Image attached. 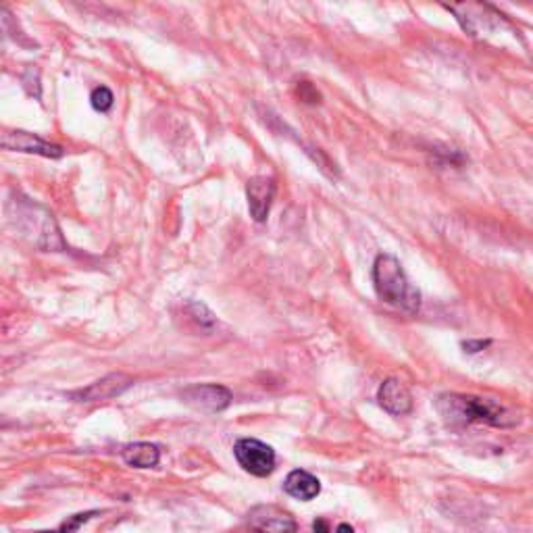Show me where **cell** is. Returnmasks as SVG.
Returning a JSON list of instances; mask_svg holds the SVG:
<instances>
[{
  "mask_svg": "<svg viewBox=\"0 0 533 533\" xmlns=\"http://www.w3.org/2000/svg\"><path fill=\"white\" fill-rule=\"evenodd\" d=\"M438 411L448 425L467 427L473 423H486L492 427H513L519 423L513 411L506 406L465 394H444L438 398Z\"/></svg>",
  "mask_w": 533,
  "mask_h": 533,
  "instance_id": "obj_1",
  "label": "cell"
},
{
  "mask_svg": "<svg viewBox=\"0 0 533 533\" xmlns=\"http://www.w3.org/2000/svg\"><path fill=\"white\" fill-rule=\"evenodd\" d=\"M373 286L379 300L415 315L421 307V292L406 277L400 261L392 255H379L373 263Z\"/></svg>",
  "mask_w": 533,
  "mask_h": 533,
  "instance_id": "obj_2",
  "label": "cell"
},
{
  "mask_svg": "<svg viewBox=\"0 0 533 533\" xmlns=\"http://www.w3.org/2000/svg\"><path fill=\"white\" fill-rule=\"evenodd\" d=\"M446 9L456 15V19L461 21L465 32L471 36L484 38V36H490L488 32L492 30L515 32L513 25L506 21V17L498 13L496 9H492L490 5H452Z\"/></svg>",
  "mask_w": 533,
  "mask_h": 533,
  "instance_id": "obj_3",
  "label": "cell"
},
{
  "mask_svg": "<svg viewBox=\"0 0 533 533\" xmlns=\"http://www.w3.org/2000/svg\"><path fill=\"white\" fill-rule=\"evenodd\" d=\"M234 454L240 467L255 477H267L275 469V450L261 440L255 438L238 440L234 446Z\"/></svg>",
  "mask_w": 533,
  "mask_h": 533,
  "instance_id": "obj_4",
  "label": "cell"
},
{
  "mask_svg": "<svg viewBox=\"0 0 533 533\" xmlns=\"http://www.w3.org/2000/svg\"><path fill=\"white\" fill-rule=\"evenodd\" d=\"M248 523L255 533H298L294 517L273 504L255 506L248 515Z\"/></svg>",
  "mask_w": 533,
  "mask_h": 533,
  "instance_id": "obj_5",
  "label": "cell"
},
{
  "mask_svg": "<svg viewBox=\"0 0 533 533\" xmlns=\"http://www.w3.org/2000/svg\"><path fill=\"white\" fill-rule=\"evenodd\" d=\"M182 398L186 404H190L196 411L205 413H219L227 409L232 402V392L217 386V384H202V386H192L182 392Z\"/></svg>",
  "mask_w": 533,
  "mask_h": 533,
  "instance_id": "obj_6",
  "label": "cell"
},
{
  "mask_svg": "<svg viewBox=\"0 0 533 533\" xmlns=\"http://www.w3.org/2000/svg\"><path fill=\"white\" fill-rule=\"evenodd\" d=\"M246 198H248V209L252 219L257 223L267 221L271 213V205L275 198V180L267 175H257L252 177L246 186Z\"/></svg>",
  "mask_w": 533,
  "mask_h": 533,
  "instance_id": "obj_7",
  "label": "cell"
},
{
  "mask_svg": "<svg viewBox=\"0 0 533 533\" xmlns=\"http://www.w3.org/2000/svg\"><path fill=\"white\" fill-rule=\"evenodd\" d=\"M3 146L7 150H17V152H30V155H40L48 159H59L63 157V148L57 144H50L36 134L30 132H5L3 134Z\"/></svg>",
  "mask_w": 533,
  "mask_h": 533,
  "instance_id": "obj_8",
  "label": "cell"
},
{
  "mask_svg": "<svg viewBox=\"0 0 533 533\" xmlns=\"http://www.w3.org/2000/svg\"><path fill=\"white\" fill-rule=\"evenodd\" d=\"M377 400H379V406L394 417H402L406 413H411L413 409L411 392L402 382H398V379H386V382L377 390Z\"/></svg>",
  "mask_w": 533,
  "mask_h": 533,
  "instance_id": "obj_9",
  "label": "cell"
},
{
  "mask_svg": "<svg viewBox=\"0 0 533 533\" xmlns=\"http://www.w3.org/2000/svg\"><path fill=\"white\" fill-rule=\"evenodd\" d=\"M134 384V379L123 375V373H111L105 379H100V382L92 384L86 390L75 392L73 398H78L80 402H94V400H109L119 396L121 392L128 390Z\"/></svg>",
  "mask_w": 533,
  "mask_h": 533,
  "instance_id": "obj_10",
  "label": "cell"
},
{
  "mask_svg": "<svg viewBox=\"0 0 533 533\" xmlns=\"http://www.w3.org/2000/svg\"><path fill=\"white\" fill-rule=\"evenodd\" d=\"M284 490H286V494H290V496L296 498V500L309 502V500H313V498L319 496V492H321V484H319V479H317L315 475H311L309 471L296 469V471H292V473L286 477Z\"/></svg>",
  "mask_w": 533,
  "mask_h": 533,
  "instance_id": "obj_11",
  "label": "cell"
},
{
  "mask_svg": "<svg viewBox=\"0 0 533 533\" xmlns=\"http://www.w3.org/2000/svg\"><path fill=\"white\" fill-rule=\"evenodd\" d=\"M123 461L128 463L134 469H150V467H157L161 461V450L155 444H148V442H138V444H130L125 446L123 452Z\"/></svg>",
  "mask_w": 533,
  "mask_h": 533,
  "instance_id": "obj_12",
  "label": "cell"
},
{
  "mask_svg": "<svg viewBox=\"0 0 533 533\" xmlns=\"http://www.w3.org/2000/svg\"><path fill=\"white\" fill-rule=\"evenodd\" d=\"M113 100H115L113 92L109 88H105V86L96 88L92 92V96H90V103H92L94 111H98V113H107L113 107Z\"/></svg>",
  "mask_w": 533,
  "mask_h": 533,
  "instance_id": "obj_13",
  "label": "cell"
},
{
  "mask_svg": "<svg viewBox=\"0 0 533 533\" xmlns=\"http://www.w3.org/2000/svg\"><path fill=\"white\" fill-rule=\"evenodd\" d=\"M313 529H315V533H354V529L348 523H338L334 527L327 519H317L313 523Z\"/></svg>",
  "mask_w": 533,
  "mask_h": 533,
  "instance_id": "obj_14",
  "label": "cell"
},
{
  "mask_svg": "<svg viewBox=\"0 0 533 533\" xmlns=\"http://www.w3.org/2000/svg\"><path fill=\"white\" fill-rule=\"evenodd\" d=\"M490 344H492L490 340H469V342H463V348H465V352L475 354V352H481L484 348H488Z\"/></svg>",
  "mask_w": 533,
  "mask_h": 533,
  "instance_id": "obj_15",
  "label": "cell"
},
{
  "mask_svg": "<svg viewBox=\"0 0 533 533\" xmlns=\"http://www.w3.org/2000/svg\"><path fill=\"white\" fill-rule=\"evenodd\" d=\"M40 533H67V531H40Z\"/></svg>",
  "mask_w": 533,
  "mask_h": 533,
  "instance_id": "obj_16",
  "label": "cell"
}]
</instances>
